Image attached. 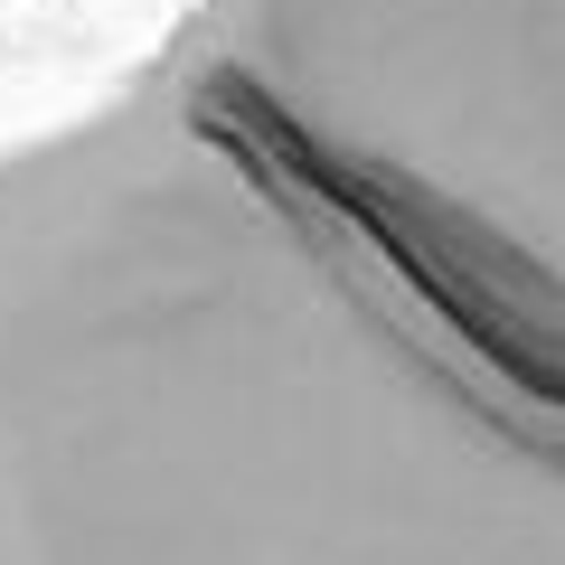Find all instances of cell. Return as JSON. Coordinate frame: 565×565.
Returning <instances> with one entry per match:
<instances>
[{"mask_svg":"<svg viewBox=\"0 0 565 565\" xmlns=\"http://www.w3.org/2000/svg\"><path fill=\"white\" fill-rule=\"evenodd\" d=\"M0 565H565V330L161 47L0 141Z\"/></svg>","mask_w":565,"mask_h":565,"instance_id":"1","label":"cell"},{"mask_svg":"<svg viewBox=\"0 0 565 565\" xmlns=\"http://www.w3.org/2000/svg\"><path fill=\"white\" fill-rule=\"evenodd\" d=\"M180 47L424 255L565 330V0H199Z\"/></svg>","mask_w":565,"mask_h":565,"instance_id":"2","label":"cell"}]
</instances>
